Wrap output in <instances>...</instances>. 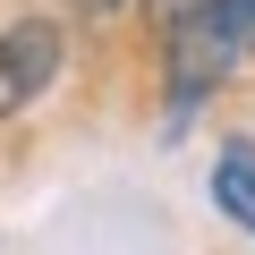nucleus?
I'll use <instances>...</instances> for the list:
<instances>
[{
	"instance_id": "obj_2",
	"label": "nucleus",
	"mask_w": 255,
	"mask_h": 255,
	"mask_svg": "<svg viewBox=\"0 0 255 255\" xmlns=\"http://www.w3.org/2000/svg\"><path fill=\"white\" fill-rule=\"evenodd\" d=\"M51 77H60V26H51V17H17V26H0V119L26 111Z\"/></svg>"
},
{
	"instance_id": "obj_3",
	"label": "nucleus",
	"mask_w": 255,
	"mask_h": 255,
	"mask_svg": "<svg viewBox=\"0 0 255 255\" xmlns=\"http://www.w3.org/2000/svg\"><path fill=\"white\" fill-rule=\"evenodd\" d=\"M213 204L255 238V145H230V153H221V170H213Z\"/></svg>"
},
{
	"instance_id": "obj_1",
	"label": "nucleus",
	"mask_w": 255,
	"mask_h": 255,
	"mask_svg": "<svg viewBox=\"0 0 255 255\" xmlns=\"http://www.w3.org/2000/svg\"><path fill=\"white\" fill-rule=\"evenodd\" d=\"M247 51H255V0H187V9H170V94L179 102H204Z\"/></svg>"
},
{
	"instance_id": "obj_5",
	"label": "nucleus",
	"mask_w": 255,
	"mask_h": 255,
	"mask_svg": "<svg viewBox=\"0 0 255 255\" xmlns=\"http://www.w3.org/2000/svg\"><path fill=\"white\" fill-rule=\"evenodd\" d=\"M162 9H187V0H162Z\"/></svg>"
},
{
	"instance_id": "obj_4",
	"label": "nucleus",
	"mask_w": 255,
	"mask_h": 255,
	"mask_svg": "<svg viewBox=\"0 0 255 255\" xmlns=\"http://www.w3.org/2000/svg\"><path fill=\"white\" fill-rule=\"evenodd\" d=\"M85 9H94V17H111V9H119V0H85Z\"/></svg>"
}]
</instances>
